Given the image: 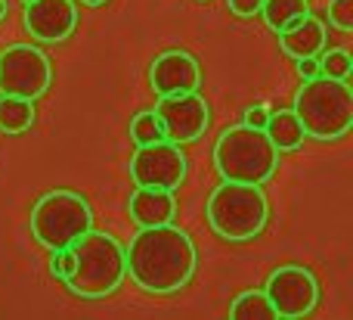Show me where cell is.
Returning a JSON list of instances; mask_svg holds the SVG:
<instances>
[{"label":"cell","instance_id":"1","mask_svg":"<svg viewBox=\"0 0 353 320\" xmlns=\"http://www.w3.org/2000/svg\"><path fill=\"white\" fill-rule=\"evenodd\" d=\"M128 274L143 292L152 296H174L195 277V243L176 224H155L140 227L124 249Z\"/></svg>","mask_w":353,"mask_h":320},{"label":"cell","instance_id":"2","mask_svg":"<svg viewBox=\"0 0 353 320\" xmlns=\"http://www.w3.org/2000/svg\"><path fill=\"white\" fill-rule=\"evenodd\" d=\"M292 112L313 140H341L353 128V91L347 78H307L294 93Z\"/></svg>","mask_w":353,"mask_h":320},{"label":"cell","instance_id":"3","mask_svg":"<svg viewBox=\"0 0 353 320\" xmlns=\"http://www.w3.org/2000/svg\"><path fill=\"white\" fill-rule=\"evenodd\" d=\"M74 271L65 280L68 290L81 299H105L128 280L124 246L112 234L87 230L72 243Z\"/></svg>","mask_w":353,"mask_h":320},{"label":"cell","instance_id":"4","mask_svg":"<svg viewBox=\"0 0 353 320\" xmlns=\"http://www.w3.org/2000/svg\"><path fill=\"white\" fill-rule=\"evenodd\" d=\"M205 215L211 230L220 240L248 243L263 234L270 221V203L261 184H242V180H223L208 196Z\"/></svg>","mask_w":353,"mask_h":320},{"label":"cell","instance_id":"5","mask_svg":"<svg viewBox=\"0 0 353 320\" xmlns=\"http://www.w3.org/2000/svg\"><path fill=\"white\" fill-rule=\"evenodd\" d=\"M279 165V149L270 143L261 128L232 124L214 143V168L223 180L242 184H267Z\"/></svg>","mask_w":353,"mask_h":320},{"label":"cell","instance_id":"6","mask_svg":"<svg viewBox=\"0 0 353 320\" xmlns=\"http://www.w3.org/2000/svg\"><path fill=\"white\" fill-rule=\"evenodd\" d=\"M90 227H93L90 203L74 190H50L31 209V234L50 252L72 246Z\"/></svg>","mask_w":353,"mask_h":320},{"label":"cell","instance_id":"7","mask_svg":"<svg viewBox=\"0 0 353 320\" xmlns=\"http://www.w3.org/2000/svg\"><path fill=\"white\" fill-rule=\"evenodd\" d=\"M53 66L41 47L10 44L0 53V93L22 100H41L50 91Z\"/></svg>","mask_w":353,"mask_h":320},{"label":"cell","instance_id":"8","mask_svg":"<svg viewBox=\"0 0 353 320\" xmlns=\"http://www.w3.org/2000/svg\"><path fill=\"white\" fill-rule=\"evenodd\" d=\"M267 292L270 305L276 308V317L298 320L313 314V308L319 305V283L307 267L301 265H282L267 277Z\"/></svg>","mask_w":353,"mask_h":320},{"label":"cell","instance_id":"9","mask_svg":"<svg viewBox=\"0 0 353 320\" xmlns=\"http://www.w3.org/2000/svg\"><path fill=\"white\" fill-rule=\"evenodd\" d=\"M130 178L137 187H159V190H176L186 178V156L180 143L155 140L146 147H137L130 159Z\"/></svg>","mask_w":353,"mask_h":320},{"label":"cell","instance_id":"10","mask_svg":"<svg viewBox=\"0 0 353 320\" xmlns=\"http://www.w3.org/2000/svg\"><path fill=\"white\" fill-rule=\"evenodd\" d=\"M155 115H159L161 134L171 143H195L201 134L208 131V103L199 91L189 93H171V97H159L155 106Z\"/></svg>","mask_w":353,"mask_h":320},{"label":"cell","instance_id":"11","mask_svg":"<svg viewBox=\"0 0 353 320\" xmlns=\"http://www.w3.org/2000/svg\"><path fill=\"white\" fill-rule=\"evenodd\" d=\"M25 28L43 44L68 41L78 28V6L72 0H31L25 3Z\"/></svg>","mask_w":353,"mask_h":320},{"label":"cell","instance_id":"12","mask_svg":"<svg viewBox=\"0 0 353 320\" xmlns=\"http://www.w3.org/2000/svg\"><path fill=\"white\" fill-rule=\"evenodd\" d=\"M149 84H152V91L159 93V97L199 91L201 66L186 50H165V53L155 56L152 68H149Z\"/></svg>","mask_w":353,"mask_h":320},{"label":"cell","instance_id":"13","mask_svg":"<svg viewBox=\"0 0 353 320\" xmlns=\"http://www.w3.org/2000/svg\"><path fill=\"white\" fill-rule=\"evenodd\" d=\"M329 44V31H325V22L316 16H301L298 22H292L288 28L279 31V47L285 56L292 59H301V56H319Z\"/></svg>","mask_w":353,"mask_h":320},{"label":"cell","instance_id":"14","mask_svg":"<svg viewBox=\"0 0 353 320\" xmlns=\"http://www.w3.org/2000/svg\"><path fill=\"white\" fill-rule=\"evenodd\" d=\"M128 211L134 218L137 227H155V224H168L176 215V199L174 190H159V187H137L134 196L128 203Z\"/></svg>","mask_w":353,"mask_h":320},{"label":"cell","instance_id":"15","mask_svg":"<svg viewBox=\"0 0 353 320\" xmlns=\"http://www.w3.org/2000/svg\"><path fill=\"white\" fill-rule=\"evenodd\" d=\"M263 134L270 137V143H273L279 153H294L307 137L304 128H301V122H298V115H294L292 109L270 112L267 124H263Z\"/></svg>","mask_w":353,"mask_h":320},{"label":"cell","instance_id":"16","mask_svg":"<svg viewBox=\"0 0 353 320\" xmlns=\"http://www.w3.org/2000/svg\"><path fill=\"white\" fill-rule=\"evenodd\" d=\"M34 124V100L0 97V131L3 134H25Z\"/></svg>","mask_w":353,"mask_h":320},{"label":"cell","instance_id":"17","mask_svg":"<svg viewBox=\"0 0 353 320\" xmlns=\"http://www.w3.org/2000/svg\"><path fill=\"white\" fill-rule=\"evenodd\" d=\"M307 12H310L307 0H263V6H261L263 22H267V28L276 31V35H279L282 28H288L292 22H298L301 16H307Z\"/></svg>","mask_w":353,"mask_h":320},{"label":"cell","instance_id":"18","mask_svg":"<svg viewBox=\"0 0 353 320\" xmlns=\"http://www.w3.org/2000/svg\"><path fill=\"white\" fill-rule=\"evenodd\" d=\"M232 320H276V308L270 305L263 290H248L242 296H236V302L230 305Z\"/></svg>","mask_w":353,"mask_h":320},{"label":"cell","instance_id":"19","mask_svg":"<svg viewBox=\"0 0 353 320\" xmlns=\"http://www.w3.org/2000/svg\"><path fill=\"white\" fill-rule=\"evenodd\" d=\"M353 72V59L344 47H335V50H323L319 53V75L325 78H350Z\"/></svg>","mask_w":353,"mask_h":320},{"label":"cell","instance_id":"20","mask_svg":"<svg viewBox=\"0 0 353 320\" xmlns=\"http://www.w3.org/2000/svg\"><path fill=\"white\" fill-rule=\"evenodd\" d=\"M161 124H159V115L155 112H140V115H134V122H130V140L137 143V147H146V143H155L161 140Z\"/></svg>","mask_w":353,"mask_h":320},{"label":"cell","instance_id":"21","mask_svg":"<svg viewBox=\"0 0 353 320\" xmlns=\"http://www.w3.org/2000/svg\"><path fill=\"white\" fill-rule=\"evenodd\" d=\"M329 22L338 31H353V0H329Z\"/></svg>","mask_w":353,"mask_h":320},{"label":"cell","instance_id":"22","mask_svg":"<svg viewBox=\"0 0 353 320\" xmlns=\"http://www.w3.org/2000/svg\"><path fill=\"white\" fill-rule=\"evenodd\" d=\"M72 271H74V252H72V246L56 249V252L50 255V274H53L56 280H68V277H72Z\"/></svg>","mask_w":353,"mask_h":320},{"label":"cell","instance_id":"23","mask_svg":"<svg viewBox=\"0 0 353 320\" xmlns=\"http://www.w3.org/2000/svg\"><path fill=\"white\" fill-rule=\"evenodd\" d=\"M226 6H230V12L239 19H254V16H261L263 0H226Z\"/></svg>","mask_w":353,"mask_h":320},{"label":"cell","instance_id":"24","mask_svg":"<svg viewBox=\"0 0 353 320\" xmlns=\"http://www.w3.org/2000/svg\"><path fill=\"white\" fill-rule=\"evenodd\" d=\"M267 118H270V109L263 103H254V106H248V109H245V124H248V128H261L263 131Z\"/></svg>","mask_w":353,"mask_h":320},{"label":"cell","instance_id":"25","mask_svg":"<svg viewBox=\"0 0 353 320\" xmlns=\"http://www.w3.org/2000/svg\"><path fill=\"white\" fill-rule=\"evenodd\" d=\"M294 62H298V75L304 81L319 75V56H301V59H294Z\"/></svg>","mask_w":353,"mask_h":320},{"label":"cell","instance_id":"26","mask_svg":"<svg viewBox=\"0 0 353 320\" xmlns=\"http://www.w3.org/2000/svg\"><path fill=\"white\" fill-rule=\"evenodd\" d=\"M6 12H10V0H0V22L6 19Z\"/></svg>","mask_w":353,"mask_h":320},{"label":"cell","instance_id":"27","mask_svg":"<svg viewBox=\"0 0 353 320\" xmlns=\"http://www.w3.org/2000/svg\"><path fill=\"white\" fill-rule=\"evenodd\" d=\"M81 3H84V6H103L105 0H81Z\"/></svg>","mask_w":353,"mask_h":320},{"label":"cell","instance_id":"28","mask_svg":"<svg viewBox=\"0 0 353 320\" xmlns=\"http://www.w3.org/2000/svg\"><path fill=\"white\" fill-rule=\"evenodd\" d=\"M22 3H31V0H22Z\"/></svg>","mask_w":353,"mask_h":320},{"label":"cell","instance_id":"29","mask_svg":"<svg viewBox=\"0 0 353 320\" xmlns=\"http://www.w3.org/2000/svg\"><path fill=\"white\" fill-rule=\"evenodd\" d=\"M199 3H205V0H199Z\"/></svg>","mask_w":353,"mask_h":320}]
</instances>
